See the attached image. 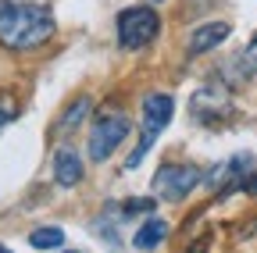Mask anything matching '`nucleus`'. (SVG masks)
Listing matches in <instances>:
<instances>
[{
	"mask_svg": "<svg viewBox=\"0 0 257 253\" xmlns=\"http://www.w3.org/2000/svg\"><path fill=\"white\" fill-rule=\"evenodd\" d=\"M54 36V18L43 4L0 0V43L8 50H32Z\"/></svg>",
	"mask_w": 257,
	"mask_h": 253,
	"instance_id": "f257e3e1",
	"label": "nucleus"
},
{
	"mask_svg": "<svg viewBox=\"0 0 257 253\" xmlns=\"http://www.w3.org/2000/svg\"><path fill=\"white\" fill-rule=\"evenodd\" d=\"M82 175H86V168H82V157H79L75 150H57V153H54V182H57L61 189L79 185Z\"/></svg>",
	"mask_w": 257,
	"mask_h": 253,
	"instance_id": "1a4fd4ad",
	"label": "nucleus"
},
{
	"mask_svg": "<svg viewBox=\"0 0 257 253\" xmlns=\"http://www.w3.org/2000/svg\"><path fill=\"white\" fill-rule=\"evenodd\" d=\"M172 114H175V104H172L168 93H150V97L143 100V129H140V146H136L133 153H128V161H125V168H128V171L140 168L143 153L157 143V136L165 132V125L172 121Z\"/></svg>",
	"mask_w": 257,
	"mask_h": 253,
	"instance_id": "f03ea898",
	"label": "nucleus"
},
{
	"mask_svg": "<svg viewBox=\"0 0 257 253\" xmlns=\"http://www.w3.org/2000/svg\"><path fill=\"white\" fill-rule=\"evenodd\" d=\"M29 246H32V249H57V246H64V232H61L57 225L36 228V232L29 235Z\"/></svg>",
	"mask_w": 257,
	"mask_h": 253,
	"instance_id": "f8f14e48",
	"label": "nucleus"
},
{
	"mask_svg": "<svg viewBox=\"0 0 257 253\" xmlns=\"http://www.w3.org/2000/svg\"><path fill=\"white\" fill-rule=\"evenodd\" d=\"M189 114L197 125H207V129H218L232 118V97L218 86H200L189 97Z\"/></svg>",
	"mask_w": 257,
	"mask_h": 253,
	"instance_id": "423d86ee",
	"label": "nucleus"
},
{
	"mask_svg": "<svg viewBox=\"0 0 257 253\" xmlns=\"http://www.w3.org/2000/svg\"><path fill=\"white\" fill-rule=\"evenodd\" d=\"M154 203H157L154 196H133V200H125L118 210H121L125 217H133V214H150V210H154Z\"/></svg>",
	"mask_w": 257,
	"mask_h": 253,
	"instance_id": "ddd939ff",
	"label": "nucleus"
},
{
	"mask_svg": "<svg viewBox=\"0 0 257 253\" xmlns=\"http://www.w3.org/2000/svg\"><path fill=\"white\" fill-rule=\"evenodd\" d=\"M89 111H93V100L89 97H79V100H72L68 107H64V114L57 118V125H54V139H68L75 129H79V125L89 118Z\"/></svg>",
	"mask_w": 257,
	"mask_h": 253,
	"instance_id": "9d476101",
	"label": "nucleus"
},
{
	"mask_svg": "<svg viewBox=\"0 0 257 253\" xmlns=\"http://www.w3.org/2000/svg\"><path fill=\"white\" fill-rule=\"evenodd\" d=\"M0 253H11V249H8V246H0Z\"/></svg>",
	"mask_w": 257,
	"mask_h": 253,
	"instance_id": "a211bd4d",
	"label": "nucleus"
},
{
	"mask_svg": "<svg viewBox=\"0 0 257 253\" xmlns=\"http://www.w3.org/2000/svg\"><path fill=\"white\" fill-rule=\"evenodd\" d=\"M200 182H204V171H200L197 164H161V168L154 171V185H150V189L157 193V200L179 203V200H186Z\"/></svg>",
	"mask_w": 257,
	"mask_h": 253,
	"instance_id": "7ed1b4c3",
	"label": "nucleus"
},
{
	"mask_svg": "<svg viewBox=\"0 0 257 253\" xmlns=\"http://www.w3.org/2000/svg\"><path fill=\"white\" fill-rule=\"evenodd\" d=\"M239 189H243V193H250V196H257V171H250V175L243 178V185H239Z\"/></svg>",
	"mask_w": 257,
	"mask_h": 253,
	"instance_id": "2eb2a0df",
	"label": "nucleus"
},
{
	"mask_svg": "<svg viewBox=\"0 0 257 253\" xmlns=\"http://www.w3.org/2000/svg\"><path fill=\"white\" fill-rule=\"evenodd\" d=\"M189 253H207V239H200V242H193V249Z\"/></svg>",
	"mask_w": 257,
	"mask_h": 253,
	"instance_id": "f3484780",
	"label": "nucleus"
},
{
	"mask_svg": "<svg viewBox=\"0 0 257 253\" xmlns=\"http://www.w3.org/2000/svg\"><path fill=\"white\" fill-rule=\"evenodd\" d=\"M229 33H232L229 22H207V25H200V29H193V36H189V43H186V54H189V57L211 54L214 47H221L225 40H229Z\"/></svg>",
	"mask_w": 257,
	"mask_h": 253,
	"instance_id": "6e6552de",
	"label": "nucleus"
},
{
	"mask_svg": "<svg viewBox=\"0 0 257 253\" xmlns=\"http://www.w3.org/2000/svg\"><path fill=\"white\" fill-rule=\"evenodd\" d=\"M243 57H246V65H250V68H257V36L250 40V47H246V54H243Z\"/></svg>",
	"mask_w": 257,
	"mask_h": 253,
	"instance_id": "dca6fc26",
	"label": "nucleus"
},
{
	"mask_svg": "<svg viewBox=\"0 0 257 253\" xmlns=\"http://www.w3.org/2000/svg\"><path fill=\"white\" fill-rule=\"evenodd\" d=\"M18 114V104H15V97H8V93H0V129L11 121Z\"/></svg>",
	"mask_w": 257,
	"mask_h": 253,
	"instance_id": "4468645a",
	"label": "nucleus"
},
{
	"mask_svg": "<svg viewBox=\"0 0 257 253\" xmlns=\"http://www.w3.org/2000/svg\"><path fill=\"white\" fill-rule=\"evenodd\" d=\"M165 239H168V221L165 217H147L143 225L136 228V235H133V246L136 249H154Z\"/></svg>",
	"mask_w": 257,
	"mask_h": 253,
	"instance_id": "9b49d317",
	"label": "nucleus"
},
{
	"mask_svg": "<svg viewBox=\"0 0 257 253\" xmlns=\"http://www.w3.org/2000/svg\"><path fill=\"white\" fill-rule=\"evenodd\" d=\"M161 33V18L154 8H125L118 15V43L125 50H140Z\"/></svg>",
	"mask_w": 257,
	"mask_h": 253,
	"instance_id": "39448f33",
	"label": "nucleus"
},
{
	"mask_svg": "<svg viewBox=\"0 0 257 253\" xmlns=\"http://www.w3.org/2000/svg\"><path fill=\"white\" fill-rule=\"evenodd\" d=\"M128 118L121 111H100L93 121V132H89V161H107V157L118 150V143L128 136Z\"/></svg>",
	"mask_w": 257,
	"mask_h": 253,
	"instance_id": "20e7f679",
	"label": "nucleus"
},
{
	"mask_svg": "<svg viewBox=\"0 0 257 253\" xmlns=\"http://www.w3.org/2000/svg\"><path fill=\"white\" fill-rule=\"evenodd\" d=\"M246 171H250V157H246V153H236V157H229L225 164H218L211 175H204V182H207L211 193L225 196L229 189H239V185H243Z\"/></svg>",
	"mask_w": 257,
	"mask_h": 253,
	"instance_id": "0eeeda50",
	"label": "nucleus"
}]
</instances>
